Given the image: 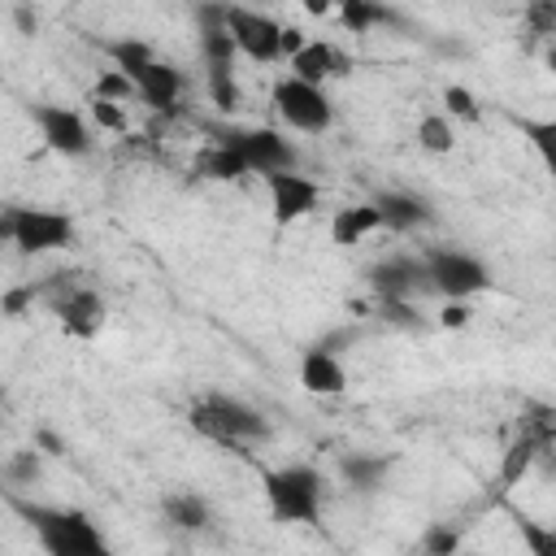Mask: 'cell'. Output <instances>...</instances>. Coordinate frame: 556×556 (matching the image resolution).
<instances>
[{"mask_svg":"<svg viewBox=\"0 0 556 556\" xmlns=\"http://www.w3.org/2000/svg\"><path fill=\"white\" fill-rule=\"evenodd\" d=\"M17 513L35 526V539L48 556H104L109 543L78 508H48V504H17Z\"/></svg>","mask_w":556,"mask_h":556,"instance_id":"6da1fadb","label":"cell"},{"mask_svg":"<svg viewBox=\"0 0 556 556\" xmlns=\"http://www.w3.org/2000/svg\"><path fill=\"white\" fill-rule=\"evenodd\" d=\"M261 486H265V504H269V517L282 521V526H308L321 517V495H326V482L313 465H282V469H265L261 473Z\"/></svg>","mask_w":556,"mask_h":556,"instance_id":"7a4b0ae2","label":"cell"},{"mask_svg":"<svg viewBox=\"0 0 556 556\" xmlns=\"http://www.w3.org/2000/svg\"><path fill=\"white\" fill-rule=\"evenodd\" d=\"M191 430L200 439H213V443H230V447H248V443H261L269 439V421L243 404V400H230V395H200L187 413Z\"/></svg>","mask_w":556,"mask_h":556,"instance_id":"3957f363","label":"cell"},{"mask_svg":"<svg viewBox=\"0 0 556 556\" xmlns=\"http://www.w3.org/2000/svg\"><path fill=\"white\" fill-rule=\"evenodd\" d=\"M4 239L22 256H43L70 248L78 239V226L61 208H4Z\"/></svg>","mask_w":556,"mask_h":556,"instance_id":"277c9868","label":"cell"},{"mask_svg":"<svg viewBox=\"0 0 556 556\" xmlns=\"http://www.w3.org/2000/svg\"><path fill=\"white\" fill-rule=\"evenodd\" d=\"M274 109L300 135H326L330 122H334V100L326 96V87L308 83V78H295V74L274 83Z\"/></svg>","mask_w":556,"mask_h":556,"instance_id":"5b68a950","label":"cell"},{"mask_svg":"<svg viewBox=\"0 0 556 556\" xmlns=\"http://www.w3.org/2000/svg\"><path fill=\"white\" fill-rule=\"evenodd\" d=\"M421 261L430 274V291L443 300H469V295L491 287V269L460 248H426Z\"/></svg>","mask_w":556,"mask_h":556,"instance_id":"8992f818","label":"cell"},{"mask_svg":"<svg viewBox=\"0 0 556 556\" xmlns=\"http://www.w3.org/2000/svg\"><path fill=\"white\" fill-rule=\"evenodd\" d=\"M217 139L239 148L243 161L252 165V174H261V178L274 169H295V148L274 126H226V130H217Z\"/></svg>","mask_w":556,"mask_h":556,"instance_id":"52a82bcc","label":"cell"},{"mask_svg":"<svg viewBox=\"0 0 556 556\" xmlns=\"http://www.w3.org/2000/svg\"><path fill=\"white\" fill-rule=\"evenodd\" d=\"M30 117L39 126L43 148H52L56 156H87L96 148L91 122L70 104H30Z\"/></svg>","mask_w":556,"mask_h":556,"instance_id":"ba28073f","label":"cell"},{"mask_svg":"<svg viewBox=\"0 0 556 556\" xmlns=\"http://www.w3.org/2000/svg\"><path fill=\"white\" fill-rule=\"evenodd\" d=\"M226 30L235 35L248 61H261V65L282 61V26L269 13H256L248 4H226Z\"/></svg>","mask_w":556,"mask_h":556,"instance_id":"9c48e42d","label":"cell"},{"mask_svg":"<svg viewBox=\"0 0 556 556\" xmlns=\"http://www.w3.org/2000/svg\"><path fill=\"white\" fill-rule=\"evenodd\" d=\"M265 191H269V213L278 226H291L300 217H308L321 204V187L300 174V169H274L265 174Z\"/></svg>","mask_w":556,"mask_h":556,"instance_id":"30bf717a","label":"cell"},{"mask_svg":"<svg viewBox=\"0 0 556 556\" xmlns=\"http://www.w3.org/2000/svg\"><path fill=\"white\" fill-rule=\"evenodd\" d=\"M369 287L378 300H413L421 291H430V274L421 256H387L378 265H369Z\"/></svg>","mask_w":556,"mask_h":556,"instance_id":"8fae6325","label":"cell"},{"mask_svg":"<svg viewBox=\"0 0 556 556\" xmlns=\"http://www.w3.org/2000/svg\"><path fill=\"white\" fill-rule=\"evenodd\" d=\"M48 308H52L56 326H61L70 339H96L100 326H104V300H100V291H91V287H83V282H74V287H70L65 295H56Z\"/></svg>","mask_w":556,"mask_h":556,"instance_id":"7c38bea8","label":"cell"},{"mask_svg":"<svg viewBox=\"0 0 556 556\" xmlns=\"http://www.w3.org/2000/svg\"><path fill=\"white\" fill-rule=\"evenodd\" d=\"M182 87H187V78H182V70H174L169 61H148L139 74H135V91H139V100L148 104V109H156V113H169V109H178V100H182Z\"/></svg>","mask_w":556,"mask_h":556,"instance_id":"4fadbf2b","label":"cell"},{"mask_svg":"<svg viewBox=\"0 0 556 556\" xmlns=\"http://www.w3.org/2000/svg\"><path fill=\"white\" fill-rule=\"evenodd\" d=\"M300 387L308 395H343L348 391V369L339 365V356L321 343H313L304 356H300Z\"/></svg>","mask_w":556,"mask_h":556,"instance_id":"5bb4252c","label":"cell"},{"mask_svg":"<svg viewBox=\"0 0 556 556\" xmlns=\"http://www.w3.org/2000/svg\"><path fill=\"white\" fill-rule=\"evenodd\" d=\"M191 174H195V178H204V182H239L243 174H252V165L243 161V152H239V148H230V143L213 139V143L191 161Z\"/></svg>","mask_w":556,"mask_h":556,"instance_id":"9a60e30c","label":"cell"},{"mask_svg":"<svg viewBox=\"0 0 556 556\" xmlns=\"http://www.w3.org/2000/svg\"><path fill=\"white\" fill-rule=\"evenodd\" d=\"M287 65H291V74L295 78H308V83H326V78H334V74H348L352 65L326 43V39H308L295 56H287Z\"/></svg>","mask_w":556,"mask_h":556,"instance_id":"2e32d148","label":"cell"},{"mask_svg":"<svg viewBox=\"0 0 556 556\" xmlns=\"http://www.w3.org/2000/svg\"><path fill=\"white\" fill-rule=\"evenodd\" d=\"M374 204L382 213V230H417L430 222V204L413 191H378Z\"/></svg>","mask_w":556,"mask_h":556,"instance_id":"e0dca14e","label":"cell"},{"mask_svg":"<svg viewBox=\"0 0 556 556\" xmlns=\"http://www.w3.org/2000/svg\"><path fill=\"white\" fill-rule=\"evenodd\" d=\"M374 230H382V213H378V204L369 200V204H348V208H339L334 217H330V239L339 243V248H356L365 235H374Z\"/></svg>","mask_w":556,"mask_h":556,"instance_id":"ac0fdd59","label":"cell"},{"mask_svg":"<svg viewBox=\"0 0 556 556\" xmlns=\"http://www.w3.org/2000/svg\"><path fill=\"white\" fill-rule=\"evenodd\" d=\"M387 469H391V460L369 456V452H348V456L339 460V473H343V482H348L356 495L378 491V486H382V478H387Z\"/></svg>","mask_w":556,"mask_h":556,"instance_id":"d6986e66","label":"cell"},{"mask_svg":"<svg viewBox=\"0 0 556 556\" xmlns=\"http://www.w3.org/2000/svg\"><path fill=\"white\" fill-rule=\"evenodd\" d=\"M161 513H165V521L178 526V530H204V526H208V504H204L200 495H191V491L165 495V500H161Z\"/></svg>","mask_w":556,"mask_h":556,"instance_id":"ffe728a7","label":"cell"},{"mask_svg":"<svg viewBox=\"0 0 556 556\" xmlns=\"http://www.w3.org/2000/svg\"><path fill=\"white\" fill-rule=\"evenodd\" d=\"M417 148L430 152V156H447L456 148V126L447 113H426L417 122Z\"/></svg>","mask_w":556,"mask_h":556,"instance_id":"44dd1931","label":"cell"},{"mask_svg":"<svg viewBox=\"0 0 556 556\" xmlns=\"http://www.w3.org/2000/svg\"><path fill=\"white\" fill-rule=\"evenodd\" d=\"M104 56H109V61H113L122 74H130V78H135V74H139L148 61H156L152 43H143L139 35H126V39H109V43H104Z\"/></svg>","mask_w":556,"mask_h":556,"instance_id":"7402d4cb","label":"cell"},{"mask_svg":"<svg viewBox=\"0 0 556 556\" xmlns=\"http://www.w3.org/2000/svg\"><path fill=\"white\" fill-rule=\"evenodd\" d=\"M521 135L530 139L543 169L556 174V117H521Z\"/></svg>","mask_w":556,"mask_h":556,"instance_id":"603a6c76","label":"cell"},{"mask_svg":"<svg viewBox=\"0 0 556 556\" xmlns=\"http://www.w3.org/2000/svg\"><path fill=\"white\" fill-rule=\"evenodd\" d=\"M339 17H343V26H348L352 35H365V30L378 26V22H395L378 0H339Z\"/></svg>","mask_w":556,"mask_h":556,"instance_id":"cb8c5ba5","label":"cell"},{"mask_svg":"<svg viewBox=\"0 0 556 556\" xmlns=\"http://www.w3.org/2000/svg\"><path fill=\"white\" fill-rule=\"evenodd\" d=\"M208 100L222 113H230L239 104V87H235V70L230 65H208Z\"/></svg>","mask_w":556,"mask_h":556,"instance_id":"d4e9b609","label":"cell"},{"mask_svg":"<svg viewBox=\"0 0 556 556\" xmlns=\"http://www.w3.org/2000/svg\"><path fill=\"white\" fill-rule=\"evenodd\" d=\"M443 113L452 117V122H478V100H473V91L469 87H460V83H447L443 87Z\"/></svg>","mask_w":556,"mask_h":556,"instance_id":"484cf974","label":"cell"},{"mask_svg":"<svg viewBox=\"0 0 556 556\" xmlns=\"http://www.w3.org/2000/svg\"><path fill=\"white\" fill-rule=\"evenodd\" d=\"M91 96H100V100H130L139 91H135V78L113 65V70H100V78L91 83Z\"/></svg>","mask_w":556,"mask_h":556,"instance_id":"4316f807","label":"cell"},{"mask_svg":"<svg viewBox=\"0 0 556 556\" xmlns=\"http://www.w3.org/2000/svg\"><path fill=\"white\" fill-rule=\"evenodd\" d=\"M521 22H526V30L539 35V39L556 35V0H526Z\"/></svg>","mask_w":556,"mask_h":556,"instance_id":"83f0119b","label":"cell"},{"mask_svg":"<svg viewBox=\"0 0 556 556\" xmlns=\"http://www.w3.org/2000/svg\"><path fill=\"white\" fill-rule=\"evenodd\" d=\"M4 478L9 482H35L39 478V447H22V452H13L9 456V465H4Z\"/></svg>","mask_w":556,"mask_h":556,"instance_id":"f1b7e54d","label":"cell"},{"mask_svg":"<svg viewBox=\"0 0 556 556\" xmlns=\"http://www.w3.org/2000/svg\"><path fill=\"white\" fill-rule=\"evenodd\" d=\"M517 534L534 556H556V530H543L539 521H517Z\"/></svg>","mask_w":556,"mask_h":556,"instance_id":"f546056e","label":"cell"},{"mask_svg":"<svg viewBox=\"0 0 556 556\" xmlns=\"http://www.w3.org/2000/svg\"><path fill=\"white\" fill-rule=\"evenodd\" d=\"M91 122H96L100 130H126V113H122L117 100H100V96H91Z\"/></svg>","mask_w":556,"mask_h":556,"instance_id":"4dcf8cb0","label":"cell"},{"mask_svg":"<svg viewBox=\"0 0 556 556\" xmlns=\"http://www.w3.org/2000/svg\"><path fill=\"white\" fill-rule=\"evenodd\" d=\"M421 547H426L430 556H452V552L460 547V534H456L452 526H430V530L421 534Z\"/></svg>","mask_w":556,"mask_h":556,"instance_id":"1f68e13d","label":"cell"},{"mask_svg":"<svg viewBox=\"0 0 556 556\" xmlns=\"http://www.w3.org/2000/svg\"><path fill=\"white\" fill-rule=\"evenodd\" d=\"M35 295H39V287H9V291H4V304H0V308H4V317H9V321H17V317L35 304Z\"/></svg>","mask_w":556,"mask_h":556,"instance_id":"d6a6232c","label":"cell"},{"mask_svg":"<svg viewBox=\"0 0 556 556\" xmlns=\"http://www.w3.org/2000/svg\"><path fill=\"white\" fill-rule=\"evenodd\" d=\"M378 308H382V317H387V321H395V326H408V330H413V326H421V317L413 313V304H408V300H378Z\"/></svg>","mask_w":556,"mask_h":556,"instance_id":"836d02e7","label":"cell"},{"mask_svg":"<svg viewBox=\"0 0 556 556\" xmlns=\"http://www.w3.org/2000/svg\"><path fill=\"white\" fill-rule=\"evenodd\" d=\"M469 317H473V308L465 300H443V308H439V326L443 330H460V326H469Z\"/></svg>","mask_w":556,"mask_h":556,"instance_id":"e575fe53","label":"cell"},{"mask_svg":"<svg viewBox=\"0 0 556 556\" xmlns=\"http://www.w3.org/2000/svg\"><path fill=\"white\" fill-rule=\"evenodd\" d=\"M304 43H308V39H304L300 26H282V56H295Z\"/></svg>","mask_w":556,"mask_h":556,"instance_id":"d590c367","label":"cell"},{"mask_svg":"<svg viewBox=\"0 0 556 556\" xmlns=\"http://www.w3.org/2000/svg\"><path fill=\"white\" fill-rule=\"evenodd\" d=\"M13 22H17V30H22V35H35V26H39V17H35L26 4H17V9H13Z\"/></svg>","mask_w":556,"mask_h":556,"instance_id":"8d00e7d4","label":"cell"},{"mask_svg":"<svg viewBox=\"0 0 556 556\" xmlns=\"http://www.w3.org/2000/svg\"><path fill=\"white\" fill-rule=\"evenodd\" d=\"M304 4V13H313V17H326L330 9H339V0H300Z\"/></svg>","mask_w":556,"mask_h":556,"instance_id":"74e56055","label":"cell"},{"mask_svg":"<svg viewBox=\"0 0 556 556\" xmlns=\"http://www.w3.org/2000/svg\"><path fill=\"white\" fill-rule=\"evenodd\" d=\"M35 447H48V452L56 456V452H61V439H56L52 430H39V434H35Z\"/></svg>","mask_w":556,"mask_h":556,"instance_id":"f35d334b","label":"cell"},{"mask_svg":"<svg viewBox=\"0 0 556 556\" xmlns=\"http://www.w3.org/2000/svg\"><path fill=\"white\" fill-rule=\"evenodd\" d=\"M543 65H547V70H552V74H556V43H552V48H547V52H543Z\"/></svg>","mask_w":556,"mask_h":556,"instance_id":"ab89813d","label":"cell"}]
</instances>
